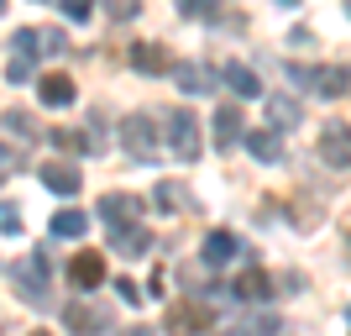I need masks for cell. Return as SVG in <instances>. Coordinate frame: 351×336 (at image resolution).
I'll return each mask as SVG.
<instances>
[{"instance_id": "7c38bea8", "label": "cell", "mask_w": 351, "mask_h": 336, "mask_svg": "<svg viewBox=\"0 0 351 336\" xmlns=\"http://www.w3.org/2000/svg\"><path fill=\"white\" fill-rule=\"evenodd\" d=\"M43 184L53 194H79V184H84V174L73 168V163H47L43 168Z\"/></svg>"}, {"instance_id": "4fadbf2b", "label": "cell", "mask_w": 351, "mask_h": 336, "mask_svg": "<svg viewBox=\"0 0 351 336\" xmlns=\"http://www.w3.org/2000/svg\"><path fill=\"white\" fill-rule=\"evenodd\" d=\"M110 247H116L121 258H147V252H152V236H147L142 226H121V232H110Z\"/></svg>"}, {"instance_id": "83f0119b", "label": "cell", "mask_w": 351, "mask_h": 336, "mask_svg": "<svg viewBox=\"0 0 351 336\" xmlns=\"http://www.w3.org/2000/svg\"><path fill=\"white\" fill-rule=\"evenodd\" d=\"M58 5H63L69 21H89V16H95V0H58Z\"/></svg>"}, {"instance_id": "ffe728a7", "label": "cell", "mask_w": 351, "mask_h": 336, "mask_svg": "<svg viewBox=\"0 0 351 336\" xmlns=\"http://www.w3.org/2000/svg\"><path fill=\"white\" fill-rule=\"evenodd\" d=\"M247 147L257 163H278L283 158V137L278 132H247Z\"/></svg>"}, {"instance_id": "8fae6325", "label": "cell", "mask_w": 351, "mask_h": 336, "mask_svg": "<svg viewBox=\"0 0 351 336\" xmlns=\"http://www.w3.org/2000/svg\"><path fill=\"white\" fill-rule=\"evenodd\" d=\"M173 79H178V89H184V95H210L220 74H215V69H205V63H178Z\"/></svg>"}, {"instance_id": "8992f818", "label": "cell", "mask_w": 351, "mask_h": 336, "mask_svg": "<svg viewBox=\"0 0 351 336\" xmlns=\"http://www.w3.org/2000/svg\"><path fill=\"white\" fill-rule=\"evenodd\" d=\"M215 326V310L199 305V300H178V305H168V331H210Z\"/></svg>"}, {"instance_id": "6da1fadb", "label": "cell", "mask_w": 351, "mask_h": 336, "mask_svg": "<svg viewBox=\"0 0 351 336\" xmlns=\"http://www.w3.org/2000/svg\"><path fill=\"white\" fill-rule=\"evenodd\" d=\"M63 326H69L73 336H105V331H110V310L79 294V300H69V305H63Z\"/></svg>"}, {"instance_id": "8d00e7d4", "label": "cell", "mask_w": 351, "mask_h": 336, "mask_svg": "<svg viewBox=\"0 0 351 336\" xmlns=\"http://www.w3.org/2000/svg\"><path fill=\"white\" fill-rule=\"evenodd\" d=\"M346 16H351V0H346Z\"/></svg>"}, {"instance_id": "d6986e66", "label": "cell", "mask_w": 351, "mask_h": 336, "mask_svg": "<svg viewBox=\"0 0 351 336\" xmlns=\"http://www.w3.org/2000/svg\"><path fill=\"white\" fill-rule=\"evenodd\" d=\"M267 126H273V132H293V126H299V100L273 95V100H267Z\"/></svg>"}, {"instance_id": "9a60e30c", "label": "cell", "mask_w": 351, "mask_h": 336, "mask_svg": "<svg viewBox=\"0 0 351 336\" xmlns=\"http://www.w3.org/2000/svg\"><path fill=\"white\" fill-rule=\"evenodd\" d=\"M132 63L142 74H168V69H173V58H168V47H162V43H136L132 47Z\"/></svg>"}, {"instance_id": "74e56055", "label": "cell", "mask_w": 351, "mask_h": 336, "mask_svg": "<svg viewBox=\"0 0 351 336\" xmlns=\"http://www.w3.org/2000/svg\"><path fill=\"white\" fill-rule=\"evenodd\" d=\"M0 11H5V0H0Z\"/></svg>"}, {"instance_id": "f546056e", "label": "cell", "mask_w": 351, "mask_h": 336, "mask_svg": "<svg viewBox=\"0 0 351 336\" xmlns=\"http://www.w3.org/2000/svg\"><path fill=\"white\" fill-rule=\"evenodd\" d=\"M16 168H21V153H16V147H0V179H11Z\"/></svg>"}, {"instance_id": "7402d4cb", "label": "cell", "mask_w": 351, "mask_h": 336, "mask_svg": "<svg viewBox=\"0 0 351 336\" xmlns=\"http://www.w3.org/2000/svg\"><path fill=\"white\" fill-rule=\"evenodd\" d=\"M236 294L257 305V300H267V294H273V284H267V273H263V268H247V273H241V284H236Z\"/></svg>"}, {"instance_id": "d4e9b609", "label": "cell", "mask_w": 351, "mask_h": 336, "mask_svg": "<svg viewBox=\"0 0 351 336\" xmlns=\"http://www.w3.org/2000/svg\"><path fill=\"white\" fill-rule=\"evenodd\" d=\"M0 232H5V236H21V205L0 200Z\"/></svg>"}, {"instance_id": "ba28073f", "label": "cell", "mask_w": 351, "mask_h": 336, "mask_svg": "<svg viewBox=\"0 0 351 336\" xmlns=\"http://www.w3.org/2000/svg\"><path fill=\"white\" fill-rule=\"evenodd\" d=\"M37 100H43V105H53V111H63V105H73V100H79V89H73V79H69V74H47V79H37Z\"/></svg>"}, {"instance_id": "3957f363", "label": "cell", "mask_w": 351, "mask_h": 336, "mask_svg": "<svg viewBox=\"0 0 351 336\" xmlns=\"http://www.w3.org/2000/svg\"><path fill=\"white\" fill-rule=\"evenodd\" d=\"M168 147H173V158L178 163H194L199 158V121L189 116V111H173V116H168Z\"/></svg>"}, {"instance_id": "277c9868", "label": "cell", "mask_w": 351, "mask_h": 336, "mask_svg": "<svg viewBox=\"0 0 351 336\" xmlns=\"http://www.w3.org/2000/svg\"><path fill=\"white\" fill-rule=\"evenodd\" d=\"M315 147H320L325 168H351V126H346V121H325Z\"/></svg>"}, {"instance_id": "e575fe53", "label": "cell", "mask_w": 351, "mask_h": 336, "mask_svg": "<svg viewBox=\"0 0 351 336\" xmlns=\"http://www.w3.org/2000/svg\"><path fill=\"white\" fill-rule=\"evenodd\" d=\"M220 336H247V331H220Z\"/></svg>"}, {"instance_id": "2e32d148", "label": "cell", "mask_w": 351, "mask_h": 336, "mask_svg": "<svg viewBox=\"0 0 351 336\" xmlns=\"http://www.w3.org/2000/svg\"><path fill=\"white\" fill-rule=\"evenodd\" d=\"M152 205L168 210V216H184V210H189V190H184L178 179H162L158 190H152Z\"/></svg>"}, {"instance_id": "484cf974", "label": "cell", "mask_w": 351, "mask_h": 336, "mask_svg": "<svg viewBox=\"0 0 351 336\" xmlns=\"http://www.w3.org/2000/svg\"><path fill=\"white\" fill-rule=\"evenodd\" d=\"M136 11H142V0H105V16H110V21H132Z\"/></svg>"}, {"instance_id": "4316f807", "label": "cell", "mask_w": 351, "mask_h": 336, "mask_svg": "<svg viewBox=\"0 0 351 336\" xmlns=\"http://www.w3.org/2000/svg\"><path fill=\"white\" fill-rule=\"evenodd\" d=\"M178 11L194 16V21H210V16H215V0H178Z\"/></svg>"}, {"instance_id": "d590c367", "label": "cell", "mask_w": 351, "mask_h": 336, "mask_svg": "<svg viewBox=\"0 0 351 336\" xmlns=\"http://www.w3.org/2000/svg\"><path fill=\"white\" fill-rule=\"evenodd\" d=\"M32 336H47V331H32Z\"/></svg>"}, {"instance_id": "603a6c76", "label": "cell", "mask_w": 351, "mask_h": 336, "mask_svg": "<svg viewBox=\"0 0 351 336\" xmlns=\"http://www.w3.org/2000/svg\"><path fill=\"white\" fill-rule=\"evenodd\" d=\"M84 232H89L84 210H58V216H53V236H84Z\"/></svg>"}, {"instance_id": "836d02e7", "label": "cell", "mask_w": 351, "mask_h": 336, "mask_svg": "<svg viewBox=\"0 0 351 336\" xmlns=\"http://www.w3.org/2000/svg\"><path fill=\"white\" fill-rule=\"evenodd\" d=\"M126 336H152V331H147V326H132V331H126Z\"/></svg>"}, {"instance_id": "30bf717a", "label": "cell", "mask_w": 351, "mask_h": 336, "mask_svg": "<svg viewBox=\"0 0 351 336\" xmlns=\"http://www.w3.org/2000/svg\"><path fill=\"white\" fill-rule=\"evenodd\" d=\"M69 278L79 284V289H100L105 284V258L100 252H79V258L69 263Z\"/></svg>"}, {"instance_id": "44dd1931", "label": "cell", "mask_w": 351, "mask_h": 336, "mask_svg": "<svg viewBox=\"0 0 351 336\" xmlns=\"http://www.w3.org/2000/svg\"><path fill=\"white\" fill-rule=\"evenodd\" d=\"M5 126H11V137H21V142H37V137H43L37 116H32V111H21V105H11V111H5Z\"/></svg>"}, {"instance_id": "4dcf8cb0", "label": "cell", "mask_w": 351, "mask_h": 336, "mask_svg": "<svg viewBox=\"0 0 351 336\" xmlns=\"http://www.w3.org/2000/svg\"><path fill=\"white\" fill-rule=\"evenodd\" d=\"M116 294H121V300H126V305H136V300H142V289H136L132 278H116Z\"/></svg>"}, {"instance_id": "5b68a950", "label": "cell", "mask_w": 351, "mask_h": 336, "mask_svg": "<svg viewBox=\"0 0 351 336\" xmlns=\"http://www.w3.org/2000/svg\"><path fill=\"white\" fill-rule=\"evenodd\" d=\"M121 142H126V153H132L136 163H147L152 153H158V126H152V116H126V126H121Z\"/></svg>"}, {"instance_id": "7a4b0ae2", "label": "cell", "mask_w": 351, "mask_h": 336, "mask_svg": "<svg viewBox=\"0 0 351 336\" xmlns=\"http://www.w3.org/2000/svg\"><path fill=\"white\" fill-rule=\"evenodd\" d=\"M47 268H53L47 247H37L27 263L16 268V289H21V300H27V305H47Z\"/></svg>"}, {"instance_id": "5bb4252c", "label": "cell", "mask_w": 351, "mask_h": 336, "mask_svg": "<svg viewBox=\"0 0 351 336\" xmlns=\"http://www.w3.org/2000/svg\"><path fill=\"white\" fill-rule=\"evenodd\" d=\"M220 85H231L236 100H257V95H263V85H257V74H252L247 63H231V69L220 74Z\"/></svg>"}, {"instance_id": "52a82bcc", "label": "cell", "mask_w": 351, "mask_h": 336, "mask_svg": "<svg viewBox=\"0 0 351 336\" xmlns=\"http://www.w3.org/2000/svg\"><path fill=\"white\" fill-rule=\"evenodd\" d=\"M136 216H142V200H136V194H105L100 200V221L110 226V232L136 226Z\"/></svg>"}, {"instance_id": "ac0fdd59", "label": "cell", "mask_w": 351, "mask_h": 336, "mask_svg": "<svg viewBox=\"0 0 351 336\" xmlns=\"http://www.w3.org/2000/svg\"><path fill=\"white\" fill-rule=\"evenodd\" d=\"M236 252H241V242H236L231 232H210V236H205V263H210V268H226Z\"/></svg>"}, {"instance_id": "f1b7e54d", "label": "cell", "mask_w": 351, "mask_h": 336, "mask_svg": "<svg viewBox=\"0 0 351 336\" xmlns=\"http://www.w3.org/2000/svg\"><path fill=\"white\" fill-rule=\"evenodd\" d=\"M32 69H37V63H32V58H11V69H5V79H11V85H27V79H32Z\"/></svg>"}, {"instance_id": "1f68e13d", "label": "cell", "mask_w": 351, "mask_h": 336, "mask_svg": "<svg viewBox=\"0 0 351 336\" xmlns=\"http://www.w3.org/2000/svg\"><path fill=\"white\" fill-rule=\"evenodd\" d=\"M53 142H58V147H69V153H73V147H84V137H73V132H53Z\"/></svg>"}, {"instance_id": "d6a6232c", "label": "cell", "mask_w": 351, "mask_h": 336, "mask_svg": "<svg viewBox=\"0 0 351 336\" xmlns=\"http://www.w3.org/2000/svg\"><path fill=\"white\" fill-rule=\"evenodd\" d=\"M278 5H283V11H299V5H304V0H278Z\"/></svg>"}, {"instance_id": "e0dca14e", "label": "cell", "mask_w": 351, "mask_h": 336, "mask_svg": "<svg viewBox=\"0 0 351 336\" xmlns=\"http://www.w3.org/2000/svg\"><path fill=\"white\" fill-rule=\"evenodd\" d=\"M351 89V69H315V95L320 100H341Z\"/></svg>"}, {"instance_id": "cb8c5ba5", "label": "cell", "mask_w": 351, "mask_h": 336, "mask_svg": "<svg viewBox=\"0 0 351 336\" xmlns=\"http://www.w3.org/2000/svg\"><path fill=\"white\" fill-rule=\"evenodd\" d=\"M11 47H16V58H32V63H37V58H43V32H37V27H21L11 37Z\"/></svg>"}, {"instance_id": "9c48e42d", "label": "cell", "mask_w": 351, "mask_h": 336, "mask_svg": "<svg viewBox=\"0 0 351 336\" xmlns=\"http://www.w3.org/2000/svg\"><path fill=\"white\" fill-rule=\"evenodd\" d=\"M210 126H215V147H220V153H231V147L241 142V137H247V132H241L247 121H241V111H236V105H220Z\"/></svg>"}]
</instances>
